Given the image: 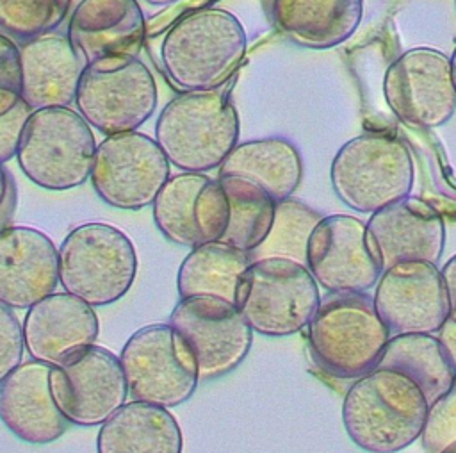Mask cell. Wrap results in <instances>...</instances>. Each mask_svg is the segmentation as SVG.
<instances>
[{
	"label": "cell",
	"mask_w": 456,
	"mask_h": 453,
	"mask_svg": "<svg viewBox=\"0 0 456 453\" xmlns=\"http://www.w3.org/2000/svg\"><path fill=\"white\" fill-rule=\"evenodd\" d=\"M305 264L328 292H367L383 273L367 221L351 214L322 216L308 237Z\"/></svg>",
	"instance_id": "5bb4252c"
},
{
	"label": "cell",
	"mask_w": 456,
	"mask_h": 453,
	"mask_svg": "<svg viewBox=\"0 0 456 453\" xmlns=\"http://www.w3.org/2000/svg\"><path fill=\"white\" fill-rule=\"evenodd\" d=\"M319 303V284L306 264L285 257L251 260L237 298L251 330L265 337H289L305 330Z\"/></svg>",
	"instance_id": "ba28073f"
},
{
	"label": "cell",
	"mask_w": 456,
	"mask_h": 453,
	"mask_svg": "<svg viewBox=\"0 0 456 453\" xmlns=\"http://www.w3.org/2000/svg\"><path fill=\"white\" fill-rule=\"evenodd\" d=\"M337 198L354 212L372 214L410 196L413 155L404 141L387 132H365L346 141L330 166Z\"/></svg>",
	"instance_id": "5b68a950"
},
{
	"label": "cell",
	"mask_w": 456,
	"mask_h": 453,
	"mask_svg": "<svg viewBox=\"0 0 456 453\" xmlns=\"http://www.w3.org/2000/svg\"><path fill=\"white\" fill-rule=\"evenodd\" d=\"M18 45L21 102L30 111L75 103L86 61L68 36L50 32Z\"/></svg>",
	"instance_id": "603a6c76"
},
{
	"label": "cell",
	"mask_w": 456,
	"mask_h": 453,
	"mask_svg": "<svg viewBox=\"0 0 456 453\" xmlns=\"http://www.w3.org/2000/svg\"><path fill=\"white\" fill-rule=\"evenodd\" d=\"M78 2H82V0H71V9H73V7H75Z\"/></svg>",
	"instance_id": "60d3db41"
},
{
	"label": "cell",
	"mask_w": 456,
	"mask_h": 453,
	"mask_svg": "<svg viewBox=\"0 0 456 453\" xmlns=\"http://www.w3.org/2000/svg\"><path fill=\"white\" fill-rule=\"evenodd\" d=\"M169 177L171 164L155 137L132 130L98 143L89 180L109 207L141 210L155 202Z\"/></svg>",
	"instance_id": "8fae6325"
},
{
	"label": "cell",
	"mask_w": 456,
	"mask_h": 453,
	"mask_svg": "<svg viewBox=\"0 0 456 453\" xmlns=\"http://www.w3.org/2000/svg\"><path fill=\"white\" fill-rule=\"evenodd\" d=\"M322 219V214L306 203L287 198L276 203L273 228L267 239L251 251V259L285 257L305 264L306 244L312 230Z\"/></svg>",
	"instance_id": "f546056e"
},
{
	"label": "cell",
	"mask_w": 456,
	"mask_h": 453,
	"mask_svg": "<svg viewBox=\"0 0 456 453\" xmlns=\"http://www.w3.org/2000/svg\"><path fill=\"white\" fill-rule=\"evenodd\" d=\"M59 251L41 230L25 225L0 228V301L30 309L55 292Z\"/></svg>",
	"instance_id": "ac0fdd59"
},
{
	"label": "cell",
	"mask_w": 456,
	"mask_h": 453,
	"mask_svg": "<svg viewBox=\"0 0 456 453\" xmlns=\"http://www.w3.org/2000/svg\"><path fill=\"white\" fill-rule=\"evenodd\" d=\"M183 437L166 407L128 401L116 410L96 435V453H182Z\"/></svg>",
	"instance_id": "d4e9b609"
},
{
	"label": "cell",
	"mask_w": 456,
	"mask_h": 453,
	"mask_svg": "<svg viewBox=\"0 0 456 453\" xmlns=\"http://www.w3.org/2000/svg\"><path fill=\"white\" fill-rule=\"evenodd\" d=\"M23 328L14 309L0 301V383L23 362Z\"/></svg>",
	"instance_id": "836d02e7"
},
{
	"label": "cell",
	"mask_w": 456,
	"mask_h": 453,
	"mask_svg": "<svg viewBox=\"0 0 456 453\" xmlns=\"http://www.w3.org/2000/svg\"><path fill=\"white\" fill-rule=\"evenodd\" d=\"M390 337L367 292H328L306 326L314 362L338 380L376 369Z\"/></svg>",
	"instance_id": "277c9868"
},
{
	"label": "cell",
	"mask_w": 456,
	"mask_h": 453,
	"mask_svg": "<svg viewBox=\"0 0 456 453\" xmlns=\"http://www.w3.org/2000/svg\"><path fill=\"white\" fill-rule=\"evenodd\" d=\"M237 175L264 187L276 202L292 198L303 180V159L287 137L239 141L217 168V177Z\"/></svg>",
	"instance_id": "484cf974"
},
{
	"label": "cell",
	"mask_w": 456,
	"mask_h": 453,
	"mask_svg": "<svg viewBox=\"0 0 456 453\" xmlns=\"http://www.w3.org/2000/svg\"><path fill=\"white\" fill-rule=\"evenodd\" d=\"M71 12V0H0V34L23 43L55 32Z\"/></svg>",
	"instance_id": "4dcf8cb0"
},
{
	"label": "cell",
	"mask_w": 456,
	"mask_h": 453,
	"mask_svg": "<svg viewBox=\"0 0 456 453\" xmlns=\"http://www.w3.org/2000/svg\"><path fill=\"white\" fill-rule=\"evenodd\" d=\"M374 307L397 334H436L449 319L447 294L436 264L397 262L383 269L372 294Z\"/></svg>",
	"instance_id": "e0dca14e"
},
{
	"label": "cell",
	"mask_w": 456,
	"mask_h": 453,
	"mask_svg": "<svg viewBox=\"0 0 456 453\" xmlns=\"http://www.w3.org/2000/svg\"><path fill=\"white\" fill-rule=\"evenodd\" d=\"M30 112L32 111L21 102L5 116H0V164L16 157L21 132Z\"/></svg>",
	"instance_id": "e575fe53"
},
{
	"label": "cell",
	"mask_w": 456,
	"mask_h": 453,
	"mask_svg": "<svg viewBox=\"0 0 456 453\" xmlns=\"http://www.w3.org/2000/svg\"><path fill=\"white\" fill-rule=\"evenodd\" d=\"M66 36L86 64L103 57H139L146 20L137 0H82L68 16Z\"/></svg>",
	"instance_id": "ffe728a7"
},
{
	"label": "cell",
	"mask_w": 456,
	"mask_h": 453,
	"mask_svg": "<svg viewBox=\"0 0 456 453\" xmlns=\"http://www.w3.org/2000/svg\"><path fill=\"white\" fill-rule=\"evenodd\" d=\"M383 96L401 123L417 130L444 127L456 112L451 57L429 46L406 50L387 68Z\"/></svg>",
	"instance_id": "7c38bea8"
},
{
	"label": "cell",
	"mask_w": 456,
	"mask_h": 453,
	"mask_svg": "<svg viewBox=\"0 0 456 453\" xmlns=\"http://www.w3.org/2000/svg\"><path fill=\"white\" fill-rule=\"evenodd\" d=\"M21 328L30 358L59 366L94 344L100 321L94 307L62 291L52 292L27 309Z\"/></svg>",
	"instance_id": "d6986e66"
},
{
	"label": "cell",
	"mask_w": 456,
	"mask_h": 453,
	"mask_svg": "<svg viewBox=\"0 0 456 453\" xmlns=\"http://www.w3.org/2000/svg\"><path fill=\"white\" fill-rule=\"evenodd\" d=\"M14 209H16V182L11 171H7L4 164H0V228L9 225L14 214Z\"/></svg>",
	"instance_id": "d590c367"
},
{
	"label": "cell",
	"mask_w": 456,
	"mask_h": 453,
	"mask_svg": "<svg viewBox=\"0 0 456 453\" xmlns=\"http://www.w3.org/2000/svg\"><path fill=\"white\" fill-rule=\"evenodd\" d=\"M445 294H447V305H449V319L456 323V255H452L440 269Z\"/></svg>",
	"instance_id": "8d00e7d4"
},
{
	"label": "cell",
	"mask_w": 456,
	"mask_h": 453,
	"mask_svg": "<svg viewBox=\"0 0 456 453\" xmlns=\"http://www.w3.org/2000/svg\"><path fill=\"white\" fill-rule=\"evenodd\" d=\"M269 18L292 45L328 50L356 32L363 0H269Z\"/></svg>",
	"instance_id": "cb8c5ba5"
},
{
	"label": "cell",
	"mask_w": 456,
	"mask_h": 453,
	"mask_svg": "<svg viewBox=\"0 0 456 453\" xmlns=\"http://www.w3.org/2000/svg\"><path fill=\"white\" fill-rule=\"evenodd\" d=\"M369 234L379 251L383 269L406 260L436 264L445 248L442 214L420 198H404L370 214Z\"/></svg>",
	"instance_id": "44dd1931"
},
{
	"label": "cell",
	"mask_w": 456,
	"mask_h": 453,
	"mask_svg": "<svg viewBox=\"0 0 456 453\" xmlns=\"http://www.w3.org/2000/svg\"><path fill=\"white\" fill-rule=\"evenodd\" d=\"M451 57V66H452V77H454V84H456V46L452 50V54L449 55Z\"/></svg>",
	"instance_id": "f35d334b"
},
{
	"label": "cell",
	"mask_w": 456,
	"mask_h": 453,
	"mask_svg": "<svg viewBox=\"0 0 456 453\" xmlns=\"http://www.w3.org/2000/svg\"><path fill=\"white\" fill-rule=\"evenodd\" d=\"M240 121L228 84L178 93L159 112L155 141L169 164L187 173L217 169L239 144Z\"/></svg>",
	"instance_id": "3957f363"
},
{
	"label": "cell",
	"mask_w": 456,
	"mask_h": 453,
	"mask_svg": "<svg viewBox=\"0 0 456 453\" xmlns=\"http://www.w3.org/2000/svg\"><path fill=\"white\" fill-rule=\"evenodd\" d=\"M248 50L239 18L223 7H203L178 18L162 36L159 66L178 93L214 91L230 82Z\"/></svg>",
	"instance_id": "6da1fadb"
},
{
	"label": "cell",
	"mask_w": 456,
	"mask_h": 453,
	"mask_svg": "<svg viewBox=\"0 0 456 453\" xmlns=\"http://www.w3.org/2000/svg\"><path fill=\"white\" fill-rule=\"evenodd\" d=\"M144 2H148L151 5H167V4H175L178 0H144Z\"/></svg>",
	"instance_id": "ab89813d"
},
{
	"label": "cell",
	"mask_w": 456,
	"mask_h": 453,
	"mask_svg": "<svg viewBox=\"0 0 456 453\" xmlns=\"http://www.w3.org/2000/svg\"><path fill=\"white\" fill-rule=\"evenodd\" d=\"M59 251V284L91 307L121 300L137 276V251L118 226L89 221L71 228Z\"/></svg>",
	"instance_id": "8992f818"
},
{
	"label": "cell",
	"mask_w": 456,
	"mask_h": 453,
	"mask_svg": "<svg viewBox=\"0 0 456 453\" xmlns=\"http://www.w3.org/2000/svg\"><path fill=\"white\" fill-rule=\"evenodd\" d=\"M159 91L139 57H103L87 62L75 96V111L103 136L137 130L155 112Z\"/></svg>",
	"instance_id": "9c48e42d"
},
{
	"label": "cell",
	"mask_w": 456,
	"mask_h": 453,
	"mask_svg": "<svg viewBox=\"0 0 456 453\" xmlns=\"http://www.w3.org/2000/svg\"><path fill=\"white\" fill-rule=\"evenodd\" d=\"M50 387L66 421L84 428L102 426L128 398L119 357L98 344L53 366Z\"/></svg>",
	"instance_id": "9a60e30c"
},
{
	"label": "cell",
	"mask_w": 456,
	"mask_h": 453,
	"mask_svg": "<svg viewBox=\"0 0 456 453\" xmlns=\"http://www.w3.org/2000/svg\"><path fill=\"white\" fill-rule=\"evenodd\" d=\"M428 399L404 373L376 367L356 378L342 399V424L367 453H397L420 439Z\"/></svg>",
	"instance_id": "7a4b0ae2"
},
{
	"label": "cell",
	"mask_w": 456,
	"mask_h": 453,
	"mask_svg": "<svg viewBox=\"0 0 456 453\" xmlns=\"http://www.w3.org/2000/svg\"><path fill=\"white\" fill-rule=\"evenodd\" d=\"M96 139L71 107L32 111L20 139L16 161L23 175L46 191H68L91 177Z\"/></svg>",
	"instance_id": "52a82bcc"
},
{
	"label": "cell",
	"mask_w": 456,
	"mask_h": 453,
	"mask_svg": "<svg viewBox=\"0 0 456 453\" xmlns=\"http://www.w3.org/2000/svg\"><path fill=\"white\" fill-rule=\"evenodd\" d=\"M52 367L27 360L0 383V421L23 442L50 444L68 430L52 394Z\"/></svg>",
	"instance_id": "7402d4cb"
},
{
	"label": "cell",
	"mask_w": 456,
	"mask_h": 453,
	"mask_svg": "<svg viewBox=\"0 0 456 453\" xmlns=\"http://www.w3.org/2000/svg\"><path fill=\"white\" fill-rule=\"evenodd\" d=\"M420 442L426 453H445L456 446V383L429 403Z\"/></svg>",
	"instance_id": "1f68e13d"
},
{
	"label": "cell",
	"mask_w": 456,
	"mask_h": 453,
	"mask_svg": "<svg viewBox=\"0 0 456 453\" xmlns=\"http://www.w3.org/2000/svg\"><path fill=\"white\" fill-rule=\"evenodd\" d=\"M436 335H438L440 344H442V348H444V351H445V355L451 362V367L456 375V323L447 319L442 325V328L436 332Z\"/></svg>",
	"instance_id": "74e56055"
},
{
	"label": "cell",
	"mask_w": 456,
	"mask_h": 453,
	"mask_svg": "<svg viewBox=\"0 0 456 453\" xmlns=\"http://www.w3.org/2000/svg\"><path fill=\"white\" fill-rule=\"evenodd\" d=\"M454 4H456V0H454Z\"/></svg>",
	"instance_id": "b9f144b4"
},
{
	"label": "cell",
	"mask_w": 456,
	"mask_h": 453,
	"mask_svg": "<svg viewBox=\"0 0 456 453\" xmlns=\"http://www.w3.org/2000/svg\"><path fill=\"white\" fill-rule=\"evenodd\" d=\"M251 260L249 253L223 243L192 248L176 273L180 300L214 296L237 305L240 284Z\"/></svg>",
	"instance_id": "4316f807"
},
{
	"label": "cell",
	"mask_w": 456,
	"mask_h": 453,
	"mask_svg": "<svg viewBox=\"0 0 456 453\" xmlns=\"http://www.w3.org/2000/svg\"><path fill=\"white\" fill-rule=\"evenodd\" d=\"M169 325L200 383L237 369L253 344V330L239 307L214 296L180 300L169 316Z\"/></svg>",
	"instance_id": "30bf717a"
},
{
	"label": "cell",
	"mask_w": 456,
	"mask_h": 453,
	"mask_svg": "<svg viewBox=\"0 0 456 453\" xmlns=\"http://www.w3.org/2000/svg\"><path fill=\"white\" fill-rule=\"evenodd\" d=\"M119 360L134 401L175 408L192 398L200 383L169 323H153L134 332Z\"/></svg>",
	"instance_id": "4fadbf2b"
},
{
	"label": "cell",
	"mask_w": 456,
	"mask_h": 453,
	"mask_svg": "<svg viewBox=\"0 0 456 453\" xmlns=\"http://www.w3.org/2000/svg\"><path fill=\"white\" fill-rule=\"evenodd\" d=\"M378 367H392L410 376L420 387L428 403L456 383V375L435 334L392 335Z\"/></svg>",
	"instance_id": "83f0119b"
},
{
	"label": "cell",
	"mask_w": 456,
	"mask_h": 453,
	"mask_svg": "<svg viewBox=\"0 0 456 453\" xmlns=\"http://www.w3.org/2000/svg\"><path fill=\"white\" fill-rule=\"evenodd\" d=\"M217 178L228 200V225L217 243L251 253L267 239L278 202L249 178L237 175Z\"/></svg>",
	"instance_id": "f1b7e54d"
},
{
	"label": "cell",
	"mask_w": 456,
	"mask_h": 453,
	"mask_svg": "<svg viewBox=\"0 0 456 453\" xmlns=\"http://www.w3.org/2000/svg\"><path fill=\"white\" fill-rule=\"evenodd\" d=\"M21 103V66L20 45L0 34V116Z\"/></svg>",
	"instance_id": "d6a6232c"
},
{
	"label": "cell",
	"mask_w": 456,
	"mask_h": 453,
	"mask_svg": "<svg viewBox=\"0 0 456 453\" xmlns=\"http://www.w3.org/2000/svg\"><path fill=\"white\" fill-rule=\"evenodd\" d=\"M151 216L167 241L192 250L221 239L228 225V200L219 178L180 171L157 194Z\"/></svg>",
	"instance_id": "2e32d148"
}]
</instances>
